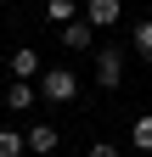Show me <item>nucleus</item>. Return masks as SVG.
Segmentation results:
<instances>
[{"instance_id":"nucleus-1","label":"nucleus","mask_w":152,"mask_h":157,"mask_svg":"<svg viewBox=\"0 0 152 157\" xmlns=\"http://www.w3.org/2000/svg\"><path fill=\"white\" fill-rule=\"evenodd\" d=\"M40 95L45 101H73V95H79V73L73 67H45L40 73Z\"/></svg>"},{"instance_id":"nucleus-2","label":"nucleus","mask_w":152,"mask_h":157,"mask_svg":"<svg viewBox=\"0 0 152 157\" xmlns=\"http://www.w3.org/2000/svg\"><path fill=\"white\" fill-rule=\"evenodd\" d=\"M96 84H102V90H118V84H124V51H118V45L96 51Z\"/></svg>"},{"instance_id":"nucleus-3","label":"nucleus","mask_w":152,"mask_h":157,"mask_svg":"<svg viewBox=\"0 0 152 157\" xmlns=\"http://www.w3.org/2000/svg\"><path fill=\"white\" fill-rule=\"evenodd\" d=\"M118 17H124L118 0H85V23H90V28H113Z\"/></svg>"},{"instance_id":"nucleus-4","label":"nucleus","mask_w":152,"mask_h":157,"mask_svg":"<svg viewBox=\"0 0 152 157\" xmlns=\"http://www.w3.org/2000/svg\"><path fill=\"white\" fill-rule=\"evenodd\" d=\"M11 73H17V84L40 78V73H45V67H40V51H28V45H23V51H11Z\"/></svg>"},{"instance_id":"nucleus-5","label":"nucleus","mask_w":152,"mask_h":157,"mask_svg":"<svg viewBox=\"0 0 152 157\" xmlns=\"http://www.w3.org/2000/svg\"><path fill=\"white\" fill-rule=\"evenodd\" d=\"M62 45L68 51H96V28H90V23H68L62 28Z\"/></svg>"},{"instance_id":"nucleus-6","label":"nucleus","mask_w":152,"mask_h":157,"mask_svg":"<svg viewBox=\"0 0 152 157\" xmlns=\"http://www.w3.org/2000/svg\"><path fill=\"white\" fill-rule=\"evenodd\" d=\"M23 140H28V151H34V157H51V151H56V129H51V124H34Z\"/></svg>"},{"instance_id":"nucleus-7","label":"nucleus","mask_w":152,"mask_h":157,"mask_svg":"<svg viewBox=\"0 0 152 157\" xmlns=\"http://www.w3.org/2000/svg\"><path fill=\"white\" fill-rule=\"evenodd\" d=\"M45 17L56 28H68V23H79V6H73V0H45Z\"/></svg>"},{"instance_id":"nucleus-8","label":"nucleus","mask_w":152,"mask_h":157,"mask_svg":"<svg viewBox=\"0 0 152 157\" xmlns=\"http://www.w3.org/2000/svg\"><path fill=\"white\" fill-rule=\"evenodd\" d=\"M34 95H40L34 84H11V90H6V107H11V112H28V107H34Z\"/></svg>"},{"instance_id":"nucleus-9","label":"nucleus","mask_w":152,"mask_h":157,"mask_svg":"<svg viewBox=\"0 0 152 157\" xmlns=\"http://www.w3.org/2000/svg\"><path fill=\"white\" fill-rule=\"evenodd\" d=\"M130 140H135V151H152V112H141L130 124Z\"/></svg>"},{"instance_id":"nucleus-10","label":"nucleus","mask_w":152,"mask_h":157,"mask_svg":"<svg viewBox=\"0 0 152 157\" xmlns=\"http://www.w3.org/2000/svg\"><path fill=\"white\" fill-rule=\"evenodd\" d=\"M23 135H17V129H0V157H23Z\"/></svg>"},{"instance_id":"nucleus-11","label":"nucleus","mask_w":152,"mask_h":157,"mask_svg":"<svg viewBox=\"0 0 152 157\" xmlns=\"http://www.w3.org/2000/svg\"><path fill=\"white\" fill-rule=\"evenodd\" d=\"M130 45H135L141 56H152V23H135V28H130Z\"/></svg>"},{"instance_id":"nucleus-12","label":"nucleus","mask_w":152,"mask_h":157,"mask_svg":"<svg viewBox=\"0 0 152 157\" xmlns=\"http://www.w3.org/2000/svg\"><path fill=\"white\" fill-rule=\"evenodd\" d=\"M85 157H118V146H113V140H96V146H90Z\"/></svg>"}]
</instances>
